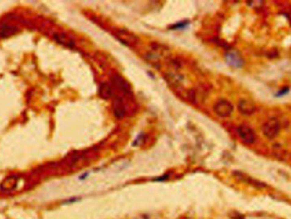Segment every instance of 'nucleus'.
I'll return each instance as SVG.
<instances>
[{
	"mask_svg": "<svg viewBox=\"0 0 291 219\" xmlns=\"http://www.w3.org/2000/svg\"><path fill=\"white\" fill-rule=\"evenodd\" d=\"M281 129L280 122L276 118H270L262 125V133L268 139H274Z\"/></svg>",
	"mask_w": 291,
	"mask_h": 219,
	"instance_id": "nucleus-1",
	"label": "nucleus"
},
{
	"mask_svg": "<svg viewBox=\"0 0 291 219\" xmlns=\"http://www.w3.org/2000/svg\"><path fill=\"white\" fill-rule=\"evenodd\" d=\"M215 113L221 118H227L233 112V106L227 100H220L214 107Z\"/></svg>",
	"mask_w": 291,
	"mask_h": 219,
	"instance_id": "nucleus-2",
	"label": "nucleus"
},
{
	"mask_svg": "<svg viewBox=\"0 0 291 219\" xmlns=\"http://www.w3.org/2000/svg\"><path fill=\"white\" fill-rule=\"evenodd\" d=\"M238 134L239 135L240 139L243 143L247 144L254 143L255 141V134L251 128L247 125L242 124L238 128Z\"/></svg>",
	"mask_w": 291,
	"mask_h": 219,
	"instance_id": "nucleus-3",
	"label": "nucleus"
},
{
	"mask_svg": "<svg viewBox=\"0 0 291 219\" xmlns=\"http://www.w3.org/2000/svg\"><path fill=\"white\" fill-rule=\"evenodd\" d=\"M238 109L240 113H242L243 114L249 115L253 113L255 110V104L249 100L243 99L238 102Z\"/></svg>",
	"mask_w": 291,
	"mask_h": 219,
	"instance_id": "nucleus-4",
	"label": "nucleus"
},
{
	"mask_svg": "<svg viewBox=\"0 0 291 219\" xmlns=\"http://www.w3.org/2000/svg\"><path fill=\"white\" fill-rule=\"evenodd\" d=\"M115 82L116 84L119 87L120 90H121L122 91H124L125 94L131 93L130 86L129 85V84H127V83L125 82V80H124V79H122L121 77H116Z\"/></svg>",
	"mask_w": 291,
	"mask_h": 219,
	"instance_id": "nucleus-5",
	"label": "nucleus"
},
{
	"mask_svg": "<svg viewBox=\"0 0 291 219\" xmlns=\"http://www.w3.org/2000/svg\"><path fill=\"white\" fill-rule=\"evenodd\" d=\"M227 60L228 61L229 64H231L234 67H240L242 65L241 58L236 53H233V52H231L227 55Z\"/></svg>",
	"mask_w": 291,
	"mask_h": 219,
	"instance_id": "nucleus-6",
	"label": "nucleus"
},
{
	"mask_svg": "<svg viewBox=\"0 0 291 219\" xmlns=\"http://www.w3.org/2000/svg\"><path fill=\"white\" fill-rule=\"evenodd\" d=\"M100 95L103 96L104 98L110 97L111 95H112V91H111V87L107 84H103L102 86H100Z\"/></svg>",
	"mask_w": 291,
	"mask_h": 219,
	"instance_id": "nucleus-7",
	"label": "nucleus"
},
{
	"mask_svg": "<svg viewBox=\"0 0 291 219\" xmlns=\"http://www.w3.org/2000/svg\"><path fill=\"white\" fill-rule=\"evenodd\" d=\"M187 24L188 23H187V22H180V23H177V24L175 25V26L172 27V28H175V29H181V28H184L185 27H187Z\"/></svg>",
	"mask_w": 291,
	"mask_h": 219,
	"instance_id": "nucleus-8",
	"label": "nucleus"
}]
</instances>
